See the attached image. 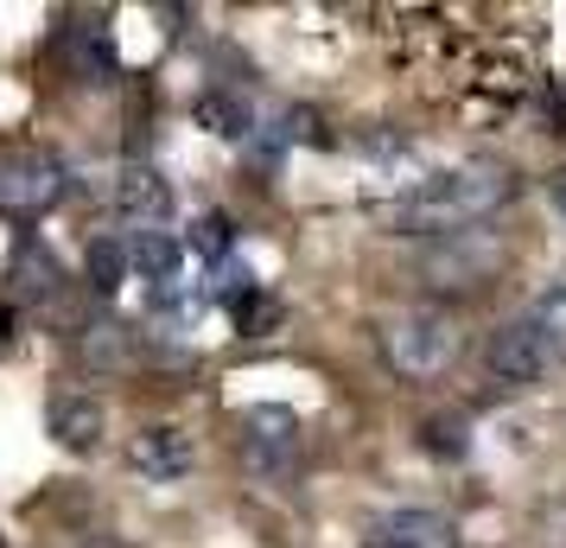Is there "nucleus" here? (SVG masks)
Segmentation results:
<instances>
[{
    "mask_svg": "<svg viewBox=\"0 0 566 548\" xmlns=\"http://www.w3.org/2000/svg\"><path fill=\"white\" fill-rule=\"evenodd\" d=\"M128 256H134V268H140L147 281H159V288H166V281L179 275V261H185V242H179V236H166V230H140Z\"/></svg>",
    "mask_w": 566,
    "mask_h": 548,
    "instance_id": "nucleus-14",
    "label": "nucleus"
},
{
    "mask_svg": "<svg viewBox=\"0 0 566 548\" xmlns=\"http://www.w3.org/2000/svg\"><path fill=\"white\" fill-rule=\"evenodd\" d=\"M420 446H427L433 459H464V453H471V427H464L459 415H433L420 427Z\"/></svg>",
    "mask_w": 566,
    "mask_h": 548,
    "instance_id": "nucleus-17",
    "label": "nucleus"
},
{
    "mask_svg": "<svg viewBox=\"0 0 566 548\" xmlns=\"http://www.w3.org/2000/svg\"><path fill=\"white\" fill-rule=\"evenodd\" d=\"M115 205H122V217H134L140 230H159V217L172 210V192H166V179H159V173L128 166V173H122V185H115Z\"/></svg>",
    "mask_w": 566,
    "mask_h": 548,
    "instance_id": "nucleus-10",
    "label": "nucleus"
},
{
    "mask_svg": "<svg viewBox=\"0 0 566 548\" xmlns=\"http://www.w3.org/2000/svg\"><path fill=\"white\" fill-rule=\"evenodd\" d=\"M496 268H503V236L459 230L427 256V281L433 288H484V281H496Z\"/></svg>",
    "mask_w": 566,
    "mask_h": 548,
    "instance_id": "nucleus-4",
    "label": "nucleus"
},
{
    "mask_svg": "<svg viewBox=\"0 0 566 548\" xmlns=\"http://www.w3.org/2000/svg\"><path fill=\"white\" fill-rule=\"evenodd\" d=\"M363 548H459V523L446 510H388L369 523Z\"/></svg>",
    "mask_w": 566,
    "mask_h": 548,
    "instance_id": "nucleus-7",
    "label": "nucleus"
},
{
    "mask_svg": "<svg viewBox=\"0 0 566 548\" xmlns=\"http://www.w3.org/2000/svg\"><path fill=\"white\" fill-rule=\"evenodd\" d=\"M128 459L140 478H154V485H172V478H185L191 472V459H198V446H191V434L185 427H140L128 446Z\"/></svg>",
    "mask_w": 566,
    "mask_h": 548,
    "instance_id": "nucleus-8",
    "label": "nucleus"
},
{
    "mask_svg": "<svg viewBox=\"0 0 566 548\" xmlns=\"http://www.w3.org/2000/svg\"><path fill=\"white\" fill-rule=\"evenodd\" d=\"M382 358L395 376H408V383H433L452 370L459 358V325L433 307H420V313H401L395 325L382 332Z\"/></svg>",
    "mask_w": 566,
    "mask_h": 548,
    "instance_id": "nucleus-2",
    "label": "nucleus"
},
{
    "mask_svg": "<svg viewBox=\"0 0 566 548\" xmlns=\"http://www.w3.org/2000/svg\"><path fill=\"white\" fill-rule=\"evenodd\" d=\"M7 281H13L20 300H45V293L57 288V256L39 236H20V242H13V261H7Z\"/></svg>",
    "mask_w": 566,
    "mask_h": 548,
    "instance_id": "nucleus-11",
    "label": "nucleus"
},
{
    "mask_svg": "<svg viewBox=\"0 0 566 548\" xmlns=\"http://www.w3.org/2000/svg\"><path fill=\"white\" fill-rule=\"evenodd\" d=\"M484 364H490V376L496 383H541L547 376V351H541V339H535V325L515 313V319H503L496 332L484 339Z\"/></svg>",
    "mask_w": 566,
    "mask_h": 548,
    "instance_id": "nucleus-6",
    "label": "nucleus"
},
{
    "mask_svg": "<svg viewBox=\"0 0 566 548\" xmlns=\"http://www.w3.org/2000/svg\"><path fill=\"white\" fill-rule=\"evenodd\" d=\"M198 128L223 134V141H242V134L255 128V115H249V103H235V96H223V90H210V96H198Z\"/></svg>",
    "mask_w": 566,
    "mask_h": 548,
    "instance_id": "nucleus-16",
    "label": "nucleus"
},
{
    "mask_svg": "<svg viewBox=\"0 0 566 548\" xmlns=\"http://www.w3.org/2000/svg\"><path fill=\"white\" fill-rule=\"evenodd\" d=\"M128 268H134V256L115 242V236H96V242L83 249V275H90V288H96V293H122Z\"/></svg>",
    "mask_w": 566,
    "mask_h": 548,
    "instance_id": "nucleus-15",
    "label": "nucleus"
},
{
    "mask_svg": "<svg viewBox=\"0 0 566 548\" xmlns=\"http://www.w3.org/2000/svg\"><path fill=\"white\" fill-rule=\"evenodd\" d=\"M230 242H235V224L223 217V210H205L198 224H191V249L205 261H230Z\"/></svg>",
    "mask_w": 566,
    "mask_h": 548,
    "instance_id": "nucleus-18",
    "label": "nucleus"
},
{
    "mask_svg": "<svg viewBox=\"0 0 566 548\" xmlns=\"http://www.w3.org/2000/svg\"><path fill=\"white\" fill-rule=\"evenodd\" d=\"M522 319L535 325V339H541V351H547V364L560 370V364H566V281H560V288H547V293H535Z\"/></svg>",
    "mask_w": 566,
    "mask_h": 548,
    "instance_id": "nucleus-13",
    "label": "nucleus"
},
{
    "mask_svg": "<svg viewBox=\"0 0 566 548\" xmlns=\"http://www.w3.org/2000/svg\"><path fill=\"white\" fill-rule=\"evenodd\" d=\"M547 205L566 210V166H560V173H547Z\"/></svg>",
    "mask_w": 566,
    "mask_h": 548,
    "instance_id": "nucleus-19",
    "label": "nucleus"
},
{
    "mask_svg": "<svg viewBox=\"0 0 566 548\" xmlns=\"http://www.w3.org/2000/svg\"><path fill=\"white\" fill-rule=\"evenodd\" d=\"M293 453H300V415L293 409H281V402H261V409H249L242 415V459H249V472H286L293 466Z\"/></svg>",
    "mask_w": 566,
    "mask_h": 548,
    "instance_id": "nucleus-5",
    "label": "nucleus"
},
{
    "mask_svg": "<svg viewBox=\"0 0 566 548\" xmlns=\"http://www.w3.org/2000/svg\"><path fill=\"white\" fill-rule=\"evenodd\" d=\"M52 434H57L64 453H90V446L103 441V402H90V395H57Z\"/></svg>",
    "mask_w": 566,
    "mask_h": 548,
    "instance_id": "nucleus-12",
    "label": "nucleus"
},
{
    "mask_svg": "<svg viewBox=\"0 0 566 548\" xmlns=\"http://www.w3.org/2000/svg\"><path fill=\"white\" fill-rule=\"evenodd\" d=\"M547 115H554V134H566V90L554 96V108H547Z\"/></svg>",
    "mask_w": 566,
    "mask_h": 548,
    "instance_id": "nucleus-20",
    "label": "nucleus"
},
{
    "mask_svg": "<svg viewBox=\"0 0 566 548\" xmlns=\"http://www.w3.org/2000/svg\"><path fill=\"white\" fill-rule=\"evenodd\" d=\"M515 192H522L515 166H503V159H464V166H446V173H433V179L413 185L408 198L388 210V224H395V236L484 230Z\"/></svg>",
    "mask_w": 566,
    "mask_h": 548,
    "instance_id": "nucleus-1",
    "label": "nucleus"
},
{
    "mask_svg": "<svg viewBox=\"0 0 566 548\" xmlns=\"http://www.w3.org/2000/svg\"><path fill=\"white\" fill-rule=\"evenodd\" d=\"M64 64H71L77 83H115V39H108V27L64 32Z\"/></svg>",
    "mask_w": 566,
    "mask_h": 548,
    "instance_id": "nucleus-9",
    "label": "nucleus"
},
{
    "mask_svg": "<svg viewBox=\"0 0 566 548\" xmlns=\"http://www.w3.org/2000/svg\"><path fill=\"white\" fill-rule=\"evenodd\" d=\"M64 198V166L45 147H7L0 154V210L32 217V210H52Z\"/></svg>",
    "mask_w": 566,
    "mask_h": 548,
    "instance_id": "nucleus-3",
    "label": "nucleus"
}]
</instances>
